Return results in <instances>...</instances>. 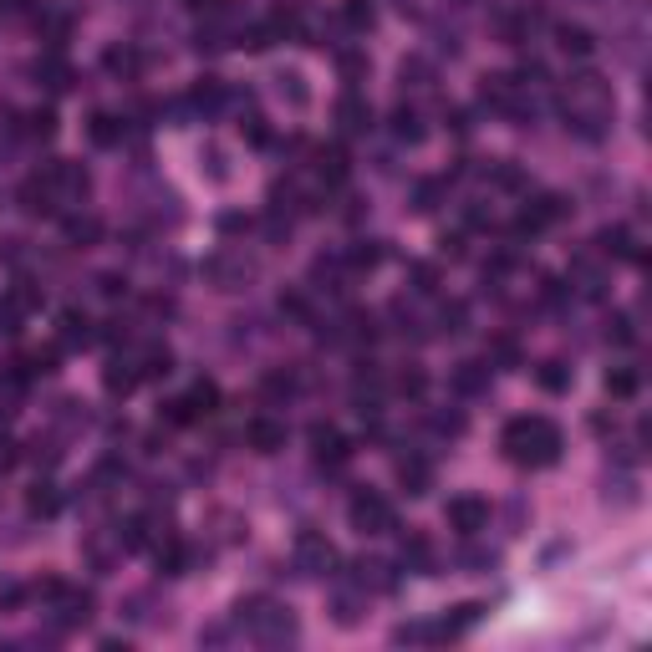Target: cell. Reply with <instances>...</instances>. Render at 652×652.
I'll list each match as a JSON object with an SVG mask.
<instances>
[{
	"label": "cell",
	"mask_w": 652,
	"mask_h": 652,
	"mask_svg": "<svg viewBox=\"0 0 652 652\" xmlns=\"http://www.w3.org/2000/svg\"><path fill=\"white\" fill-rule=\"evenodd\" d=\"M561 113H566V128H576L581 138H607L612 113H617L612 82L597 77V72H576L561 92Z\"/></svg>",
	"instance_id": "6da1fadb"
},
{
	"label": "cell",
	"mask_w": 652,
	"mask_h": 652,
	"mask_svg": "<svg viewBox=\"0 0 652 652\" xmlns=\"http://www.w3.org/2000/svg\"><path fill=\"white\" fill-rule=\"evenodd\" d=\"M499 444H505V454H510L515 464H525V469H550V464L561 459V428L550 418H540V413H525V418H510L505 423V434H499Z\"/></svg>",
	"instance_id": "7a4b0ae2"
},
{
	"label": "cell",
	"mask_w": 652,
	"mask_h": 652,
	"mask_svg": "<svg viewBox=\"0 0 652 652\" xmlns=\"http://www.w3.org/2000/svg\"><path fill=\"white\" fill-rule=\"evenodd\" d=\"M240 622L250 627V637H256L260 647H286V642H296V617L281 601H240Z\"/></svg>",
	"instance_id": "3957f363"
},
{
	"label": "cell",
	"mask_w": 652,
	"mask_h": 652,
	"mask_svg": "<svg viewBox=\"0 0 652 652\" xmlns=\"http://www.w3.org/2000/svg\"><path fill=\"white\" fill-rule=\"evenodd\" d=\"M485 103L495 107V113L505 117H530L536 113V92H530V82L510 77V72H495V77H485Z\"/></svg>",
	"instance_id": "277c9868"
},
{
	"label": "cell",
	"mask_w": 652,
	"mask_h": 652,
	"mask_svg": "<svg viewBox=\"0 0 652 652\" xmlns=\"http://www.w3.org/2000/svg\"><path fill=\"white\" fill-rule=\"evenodd\" d=\"M41 179H46V189H52V205H56V215H66V209H77L82 199H87V189H92V179H87V168L82 164H46L41 168Z\"/></svg>",
	"instance_id": "5b68a950"
},
{
	"label": "cell",
	"mask_w": 652,
	"mask_h": 652,
	"mask_svg": "<svg viewBox=\"0 0 652 652\" xmlns=\"http://www.w3.org/2000/svg\"><path fill=\"white\" fill-rule=\"evenodd\" d=\"M205 281L215 291H245V286L256 281V260L245 256V250H219V256L205 260Z\"/></svg>",
	"instance_id": "8992f818"
},
{
	"label": "cell",
	"mask_w": 652,
	"mask_h": 652,
	"mask_svg": "<svg viewBox=\"0 0 652 652\" xmlns=\"http://www.w3.org/2000/svg\"><path fill=\"white\" fill-rule=\"evenodd\" d=\"M352 530H362V536H387L397 525V515H393V505H387L383 495H372V489H362L357 499H352Z\"/></svg>",
	"instance_id": "52a82bcc"
},
{
	"label": "cell",
	"mask_w": 652,
	"mask_h": 652,
	"mask_svg": "<svg viewBox=\"0 0 652 652\" xmlns=\"http://www.w3.org/2000/svg\"><path fill=\"white\" fill-rule=\"evenodd\" d=\"M296 566L306 576H332L336 571V546L326 536H316V530H301L296 536Z\"/></svg>",
	"instance_id": "ba28073f"
},
{
	"label": "cell",
	"mask_w": 652,
	"mask_h": 652,
	"mask_svg": "<svg viewBox=\"0 0 652 652\" xmlns=\"http://www.w3.org/2000/svg\"><path fill=\"white\" fill-rule=\"evenodd\" d=\"M444 520H448V530H459V536H479V530L489 525V505L479 495H454Z\"/></svg>",
	"instance_id": "9c48e42d"
},
{
	"label": "cell",
	"mask_w": 652,
	"mask_h": 652,
	"mask_svg": "<svg viewBox=\"0 0 652 652\" xmlns=\"http://www.w3.org/2000/svg\"><path fill=\"white\" fill-rule=\"evenodd\" d=\"M245 444L256 448V454H281V448H286V423L250 418V423H245Z\"/></svg>",
	"instance_id": "30bf717a"
},
{
	"label": "cell",
	"mask_w": 652,
	"mask_h": 652,
	"mask_svg": "<svg viewBox=\"0 0 652 652\" xmlns=\"http://www.w3.org/2000/svg\"><path fill=\"white\" fill-rule=\"evenodd\" d=\"M311 448H316L321 464H346V459H352V444L336 434L332 423H316V428H311Z\"/></svg>",
	"instance_id": "8fae6325"
},
{
	"label": "cell",
	"mask_w": 652,
	"mask_h": 652,
	"mask_svg": "<svg viewBox=\"0 0 652 652\" xmlns=\"http://www.w3.org/2000/svg\"><path fill=\"white\" fill-rule=\"evenodd\" d=\"M571 286H576V296H587V301H597L601 291H607V270L597 266V260H571Z\"/></svg>",
	"instance_id": "7c38bea8"
},
{
	"label": "cell",
	"mask_w": 652,
	"mask_h": 652,
	"mask_svg": "<svg viewBox=\"0 0 652 652\" xmlns=\"http://www.w3.org/2000/svg\"><path fill=\"white\" fill-rule=\"evenodd\" d=\"M31 72H36V82H41L46 92H66V87H72V66H66L56 52L36 56V66H31Z\"/></svg>",
	"instance_id": "4fadbf2b"
},
{
	"label": "cell",
	"mask_w": 652,
	"mask_h": 652,
	"mask_svg": "<svg viewBox=\"0 0 652 652\" xmlns=\"http://www.w3.org/2000/svg\"><path fill=\"white\" fill-rule=\"evenodd\" d=\"M62 230H66V245L87 250V245L103 240V219H97V215H66V219H62Z\"/></svg>",
	"instance_id": "5bb4252c"
},
{
	"label": "cell",
	"mask_w": 652,
	"mask_h": 652,
	"mask_svg": "<svg viewBox=\"0 0 652 652\" xmlns=\"http://www.w3.org/2000/svg\"><path fill=\"white\" fill-rule=\"evenodd\" d=\"M225 97H230V92H225V82H219V77H199L189 87V107H194V113H219Z\"/></svg>",
	"instance_id": "9a60e30c"
},
{
	"label": "cell",
	"mask_w": 652,
	"mask_h": 652,
	"mask_svg": "<svg viewBox=\"0 0 652 652\" xmlns=\"http://www.w3.org/2000/svg\"><path fill=\"white\" fill-rule=\"evenodd\" d=\"M336 123H342V133H367L372 128V107L362 103L357 92H346L342 103H336Z\"/></svg>",
	"instance_id": "2e32d148"
},
{
	"label": "cell",
	"mask_w": 652,
	"mask_h": 652,
	"mask_svg": "<svg viewBox=\"0 0 652 652\" xmlns=\"http://www.w3.org/2000/svg\"><path fill=\"white\" fill-rule=\"evenodd\" d=\"M601 245V256H617V260H642L637 240H632V230H622V225H612V230H601L597 235Z\"/></svg>",
	"instance_id": "e0dca14e"
},
{
	"label": "cell",
	"mask_w": 652,
	"mask_h": 652,
	"mask_svg": "<svg viewBox=\"0 0 652 652\" xmlns=\"http://www.w3.org/2000/svg\"><path fill=\"white\" fill-rule=\"evenodd\" d=\"M138 383H143V377H138V362H133V357H128V362H107V372H103V387H107L113 397H117V393L128 397Z\"/></svg>",
	"instance_id": "ac0fdd59"
},
{
	"label": "cell",
	"mask_w": 652,
	"mask_h": 652,
	"mask_svg": "<svg viewBox=\"0 0 652 652\" xmlns=\"http://www.w3.org/2000/svg\"><path fill=\"white\" fill-rule=\"evenodd\" d=\"M454 387H459L464 397L489 393V367L485 362H459V367H454Z\"/></svg>",
	"instance_id": "d6986e66"
},
{
	"label": "cell",
	"mask_w": 652,
	"mask_h": 652,
	"mask_svg": "<svg viewBox=\"0 0 652 652\" xmlns=\"http://www.w3.org/2000/svg\"><path fill=\"white\" fill-rule=\"evenodd\" d=\"M479 617H485V607H479V601H464V607H454V617H444L438 637H464V632H469Z\"/></svg>",
	"instance_id": "ffe728a7"
},
{
	"label": "cell",
	"mask_w": 652,
	"mask_h": 652,
	"mask_svg": "<svg viewBox=\"0 0 652 652\" xmlns=\"http://www.w3.org/2000/svg\"><path fill=\"white\" fill-rule=\"evenodd\" d=\"M556 41H561L566 56H591L597 52V36L587 26H556Z\"/></svg>",
	"instance_id": "44dd1931"
},
{
	"label": "cell",
	"mask_w": 652,
	"mask_h": 652,
	"mask_svg": "<svg viewBox=\"0 0 652 652\" xmlns=\"http://www.w3.org/2000/svg\"><path fill=\"white\" fill-rule=\"evenodd\" d=\"M56 601H62V627H82L92 617V597H87V591L77 597V591L62 587V591H56Z\"/></svg>",
	"instance_id": "7402d4cb"
},
{
	"label": "cell",
	"mask_w": 652,
	"mask_h": 652,
	"mask_svg": "<svg viewBox=\"0 0 652 652\" xmlns=\"http://www.w3.org/2000/svg\"><path fill=\"white\" fill-rule=\"evenodd\" d=\"M87 133H92V143H97V148H117V143H123V123H117L113 113H92Z\"/></svg>",
	"instance_id": "603a6c76"
},
{
	"label": "cell",
	"mask_w": 652,
	"mask_h": 652,
	"mask_svg": "<svg viewBox=\"0 0 652 652\" xmlns=\"http://www.w3.org/2000/svg\"><path fill=\"white\" fill-rule=\"evenodd\" d=\"M397 479L408 485V495H428V485H434V469H428L423 459H403V464H397Z\"/></svg>",
	"instance_id": "cb8c5ba5"
},
{
	"label": "cell",
	"mask_w": 652,
	"mask_h": 652,
	"mask_svg": "<svg viewBox=\"0 0 652 652\" xmlns=\"http://www.w3.org/2000/svg\"><path fill=\"white\" fill-rule=\"evenodd\" d=\"M133 362H138V377H168V372H174V352H168V346H148V352Z\"/></svg>",
	"instance_id": "d4e9b609"
},
{
	"label": "cell",
	"mask_w": 652,
	"mask_h": 652,
	"mask_svg": "<svg viewBox=\"0 0 652 652\" xmlns=\"http://www.w3.org/2000/svg\"><path fill=\"white\" fill-rule=\"evenodd\" d=\"M393 138L397 143H423V117L413 107H397L393 113Z\"/></svg>",
	"instance_id": "484cf974"
},
{
	"label": "cell",
	"mask_w": 652,
	"mask_h": 652,
	"mask_svg": "<svg viewBox=\"0 0 652 652\" xmlns=\"http://www.w3.org/2000/svg\"><path fill=\"white\" fill-rule=\"evenodd\" d=\"M87 336H92V321L82 316V311L66 306V311H62V346H82Z\"/></svg>",
	"instance_id": "4316f807"
},
{
	"label": "cell",
	"mask_w": 652,
	"mask_h": 652,
	"mask_svg": "<svg viewBox=\"0 0 652 652\" xmlns=\"http://www.w3.org/2000/svg\"><path fill=\"white\" fill-rule=\"evenodd\" d=\"M184 403L194 408V418H205V413H215V403H219V387L209 383V377H199V383L189 387V397H184Z\"/></svg>",
	"instance_id": "83f0119b"
},
{
	"label": "cell",
	"mask_w": 652,
	"mask_h": 652,
	"mask_svg": "<svg viewBox=\"0 0 652 652\" xmlns=\"http://www.w3.org/2000/svg\"><path fill=\"white\" fill-rule=\"evenodd\" d=\"M342 21H346L352 31H372L377 11H372V0H342Z\"/></svg>",
	"instance_id": "f1b7e54d"
},
{
	"label": "cell",
	"mask_w": 652,
	"mask_h": 652,
	"mask_svg": "<svg viewBox=\"0 0 652 652\" xmlns=\"http://www.w3.org/2000/svg\"><path fill=\"white\" fill-rule=\"evenodd\" d=\"M103 66L107 72H117V77H138V52H133V46H113V52L103 56Z\"/></svg>",
	"instance_id": "f546056e"
},
{
	"label": "cell",
	"mask_w": 652,
	"mask_h": 652,
	"mask_svg": "<svg viewBox=\"0 0 652 652\" xmlns=\"http://www.w3.org/2000/svg\"><path fill=\"white\" fill-rule=\"evenodd\" d=\"M536 383L546 387V393H566V387H571V372H566L561 362H540V367H536Z\"/></svg>",
	"instance_id": "4dcf8cb0"
},
{
	"label": "cell",
	"mask_w": 652,
	"mask_h": 652,
	"mask_svg": "<svg viewBox=\"0 0 652 652\" xmlns=\"http://www.w3.org/2000/svg\"><path fill=\"white\" fill-rule=\"evenodd\" d=\"M357 571H362V587H367V581L377 591H393L397 587V576H393V566H387V561H362Z\"/></svg>",
	"instance_id": "1f68e13d"
},
{
	"label": "cell",
	"mask_w": 652,
	"mask_h": 652,
	"mask_svg": "<svg viewBox=\"0 0 652 652\" xmlns=\"http://www.w3.org/2000/svg\"><path fill=\"white\" fill-rule=\"evenodd\" d=\"M408 561H413V571H423V576L434 571V550H428V540H423V536H413L408 546H403V566H408Z\"/></svg>",
	"instance_id": "d6a6232c"
},
{
	"label": "cell",
	"mask_w": 652,
	"mask_h": 652,
	"mask_svg": "<svg viewBox=\"0 0 652 652\" xmlns=\"http://www.w3.org/2000/svg\"><path fill=\"white\" fill-rule=\"evenodd\" d=\"M276 87H281V97H291L296 107H306V103H311L306 77H301V72H281V77H276Z\"/></svg>",
	"instance_id": "836d02e7"
},
{
	"label": "cell",
	"mask_w": 652,
	"mask_h": 652,
	"mask_svg": "<svg viewBox=\"0 0 652 652\" xmlns=\"http://www.w3.org/2000/svg\"><path fill=\"white\" fill-rule=\"evenodd\" d=\"M21 316H26V306H21L15 296H0V336H15V332H21Z\"/></svg>",
	"instance_id": "e575fe53"
},
{
	"label": "cell",
	"mask_w": 652,
	"mask_h": 652,
	"mask_svg": "<svg viewBox=\"0 0 652 652\" xmlns=\"http://www.w3.org/2000/svg\"><path fill=\"white\" fill-rule=\"evenodd\" d=\"M607 393H612V397H632V393H637V372H632V367H612V372H607Z\"/></svg>",
	"instance_id": "d590c367"
},
{
	"label": "cell",
	"mask_w": 652,
	"mask_h": 652,
	"mask_svg": "<svg viewBox=\"0 0 652 652\" xmlns=\"http://www.w3.org/2000/svg\"><path fill=\"white\" fill-rule=\"evenodd\" d=\"M377 260H383V245H377V240H362L357 250L346 256V266H352V270H372Z\"/></svg>",
	"instance_id": "8d00e7d4"
},
{
	"label": "cell",
	"mask_w": 652,
	"mask_h": 652,
	"mask_svg": "<svg viewBox=\"0 0 652 652\" xmlns=\"http://www.w3.org/2000/svg\"><path fill=\"white\" fill-rule=\"evenodd\" d=\"M321 179H346V154L342 148H321Z\"/></svg>",
	"instance_id": "74e56055"
},
{
	"label": "cell",
	"mask_w": 652,
	"mask_h": 652,
	"mask_svg": "<svg viewBox=\"0 0 652 652\" xmlns=\"http://www.w3.org/2000/svg\"><path fill=\"white\" fill-rule=\"evenodd\" d=\"M56 133V113L52 107H36V113H31V138H52Z\"/></svg>",
	"instance_id": "f35d334b"
},
{
	"label": "cell",
	"mask_w": 652,
	"mask_h": 652,
	"mask_svg": "<svg viewBox=\"0 0 652 652\" xmlns=\"http://www.w3.org/2000/svg\"><path fill=\"white\" fill-rule=\"evenodd\" d=\"M438 199H444V189H438L434 179H423V184H418V205H413V209H418V215H428V209H438Z\"/></svg>",
	"instance_id": "ab89813d"
},
{
	"label": "cell",
	"mask_w": 652,
	"mask_h": 652,
	"mask_svg": "<svg viewBox=\"0 0 652 652\" xmlns=\"http://www.w3.org/2000/svg\"><path fill=\"white\" fill-rule=\"evenodd\" d=\"M464 316H469V311H464V301H448V306L438 311V321H444V332H464Z\"/></svg>",
	"instance_id": "60d3db41"
},
{
	"label": "cell",
	"mask_w": 652,
	"mask_h": 652,
	"mask_svg": "<svg viewBox=\"0 0 652 652\" xmlns=\"http://www.w3.org/2000/svg\"><path fill=\"white\" fill-rule=\"evenodd\" d=\"M393 637H397V642H428V637H438V627H423V622H408V627H397Z\"/></svg>",
	"instance_id": "b9f144b4"
},
{
	"label": "cell",
	"mask_w": 652,
	"mask_h": 652,
	"mask_svg": "<svg viewBox=\"0 0 652 652\" xmlns=\"http://www.w3.org/2000/svg\"><path fill=\"white\" fill-rule=\"evenodd\" d=\"M31 510H41V515H52V510H56L52 485H36V489H31Z\"/></svg>",
	"instance_id": "7bdbcfd3"
},
{
	"label": "cell",
	"mask_w": 652,
	"mask_h": 652,
	"mask_svg": "<svg viewBox=\"0 0 652 652\" xmlns=\"http://www.w3.org/2000/svg\"><path fill=\"white\" fill-rule=\"evenodd\" d=\"M612 342H617V346H632V342H637V332H632V321H627V316H612Z\"/></svg>",
	"instance_id": "ee69618b"
},
{
	"label": "cell",
	"mask_w": 652,
	"mask_h": 652,
	"mask_svg": "<svg viewBox=\"0 0 652 652\" xmlns=\"http://www.w3.org/2000/svg\"><path fill=\"white\" fill-rule=\"evenodd\" d=\"M336 622H342V627L357 622V601H352V597H336Z\"/></svg>",
	"instance_id": "f6af8a7d"
},
{
	"label": "cell",
	"mask_w": 652,
	"mask_h": 652,
	"mask_svg": "<svg viewBox=\"0 0 652 652\" xmlns=\"http://www.w3.org/2000/svg\"><path fill=\"white\" fill-rule=\"evenodd\" d=\"M397 393L418 397V393H423V372H403V377H397Z\"/></svg>",
	"instance_id": "bcb514c9"
},
{
	"label": "cell",
	"mask_w": 652,
	"mask_h": 652,
	"mask_svg": "<svg viewBox=\"0 0 652 652\" xmlns=\"http://www.w3.org/2000/svg\"><path fill=\"white\" fill-rule=\"evenodd\" d=\"M413 281H418V291H434V266H413Z\"/></svg>",
	"instance_id": "7dc6e473"
},
{
	"label": "cell",
	"mask_w": 652,
	"mask_h": 652,
	"mask_svg": "<svg viewBox=\"0 0 652 652\" xmlns=\"http://www.w3.org/2000/svg\"><path fill=\"white\" fill-rule=\"evenodd\" d=\"M97 291H103V296H123V281H117V276H103V281H97Z\"/></svg>",
	"instance_id": "c3c4849f"
},
{
	"label": "cell",
	"mask_w": 652,
	"mask_h": 652,
	"mask_svg": "<svg viewBox=\"0 0 652 652\" xmlns=\"http://www.w3.org/2000/svg\"><path fill=\"white\" fill-rule=\"evenodd\" d=\"M189 5H194V11H209V5H215V0H189Z\"/></svg>",
	"instance_id": "681fc988"
}]
</instances>
